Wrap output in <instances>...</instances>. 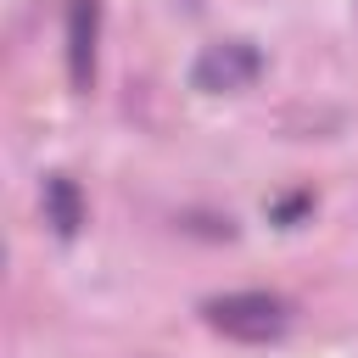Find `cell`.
<instances>
[{
  "label": "cell",
  "mask_w": 358,
  "mask_h": 358,
  "mask_svg": "<svg viewBox=\"0 0 358 358\" xmlns=\"http://www.w3.org/2000/svg\"><path fill=\"white\" fill-rule=\"evenodd\" d=\"M207 324L229 341H274L285 336L291 324V308L274 296V291H229V296H213L207 308Z\"/></svg>",
  "instance_id": "obj_1"
},
{
  "label": "cell",
  "mask_w": 358,
  "mask_h": 358,
  "mask_svg": "<svg viewBox=\"0 0 358 358\" xmlns=\"http://www.w3.org/2000/svg\"><path fill=\"white\" fill-rule=\"evenodd\" d=\"M257 73H263V56H257V45H246V39H218V45H207V50L196 56V67H190L196 90H207V95L252 90Z\"/></svg>",
  "instance_id": "obj_2"
},
{
  "label": "cell",
  "mask_w": 358,
  "mask_h": 358,
  "mask_svg": "<svg viewBox=\"0 0 358 358\" xmlns=\"http://www.w3.org/2000/svg\"><path fill=\"white\" fill-rule=\"evenodd\" d=\"M95 39H101V0H67V78L90 90L95 78Z\"/></svg>",
  "instance_id": "obj_3"
},
{
  "label": "cell",
  "mask_w": 358,
  "mask_h": 358,
  "mask_svg": "<svg viewBox=\"0 0 358 358\" xmlns=\"http://www.w3.org/2000/svg\"><path fill=\"white\" fill-rule=\"evenodd\" d=\"M45 218L56 224V235H78L84 201H78V185H73L67 173H50V179H45Z\"/></svg>",
  "instance_id": "obj_4"
}]
</instances>
